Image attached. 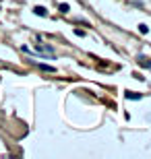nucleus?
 <instances>
[{"label":"nucleus","instance_id":"nucleus-3","mask_svg":"<svg viewBox=\"0 0 151 159\" xmlns=\"http://www.w3.org/2000/svg\"><path fill=\"white\" fill-rule=\"evenodd\" d=\"M126 99H141V95L135 91H126Z\"/></svg>","mask_w":151,"mask_h":159},{"label":"nucleus","instance_id":"nucleus-4","mask_svg":"<svg viewBox=\"0 0 151 159\" xmlns=\"http://www.w3.org/2000/svg\"><path fill=\"white\" fill-rule=\"evenodd\" d=\"M40 68L46 70V73H56V68H54V66H48V64H40Z\"/></svg>","mask_w":151,"mask_h":159},{"label":"nucleus","instance_id":"nucleus-6","mask_svg":"<svg viewBox=\"0 0 151 159\" xmlns=\"http://www.w3.org/2000/svg\"><path fill=\"white\" fill-rule=\"evenodd\" d=\"M68 10H70L68 4H60V12H68Z\"/></svg>","mask_w":151,"mask_h":159},{"label":"nucleus","instance_id":"nucleus-2","mask_svg":"<svg viewBox=\"0 0 151 159\" xmlns=\"http://www.w3.org/2000/svg\"><path fill=\"white\" fill-rule=\"evenodd\" d=\"M33 12H35V15H37V17H46V15H48V12H46V8H44V6H35V8H33Z\"/></svg>","mask_w":151,"mask_h":159},{"label":"nucleus","instance_id":"nucleus-1","mask_svg":"<svg viewBox=\"0 0 151 159\" xmlns=\"http://www.w3.org/2000/svg\"><path fill=\"white\" fill-rule=\"evenodd\" d=\"M137 60H139V64H141L143 68H151V58L149 56H139Z\"/></svg>","mask_w":151,"mask_h":159},{"label":"nucleus","instance_id":"nucleus-5","mask_svg":"<svg viewBox=\"0 0 151 159\" xmlns=\"http://www.w3.org/2000/svg\"><path fill=\"white\" fill-rule=\"evenodd\" d=\"M139 31H141V33H147V31H149V27H147L145 23H141V25H139Z\"/></svg>","mask_w":151,"mask_h":159}]
</instances>
